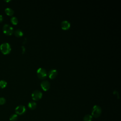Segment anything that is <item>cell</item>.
<instances>
[{
  "label": "cell",
  "mask_w": 121,
  "mask_h": 121,
  "mask_svg": "<svg viewBox=\"0 0 121 121\" xmlns=\"http://www.w3.org/2000/svg\"><path fill=\"white\" fill-rule=\"evenodd\" d=\"M0 50L1 52L5 55L9 54L11 52V47L8 43H4L0 45Z\"/></svg>",
  "instance_id": "6da1fadb"
},
{
  "label": "cell",
  "mask_w": 121,
  "mask_h": 121,
  "mask_svg": "<svg viewBox=\"0 0 121 121\" xmlns=\"http://www.w3.org/2000/svg\"><path fill=\"white\" fill-rule=\"evenodd\" d=\"M102 112L101 108L97 105H95L93 106L92 111V116L95 118L99 117Z\"/></svg>",
  "instance_id": "7a4b0ae2"
},
{
  "label": "cell",
  "mask_w": 121,
  "mask_h": 121,
  "mask_svg": "<svg viewBox=\"0 0 121 121\" xmlns=\"http://www.w3.org/2000/svg\"><path fill=\"white\" fill-rule=\"evenodd\" d=\"M3 32L7 35H11L14 32L13 28L8 24H5L3 26Z\"/></svg>",
  "instance_id": "3957f363"
},
{
  "label": "cell",
  "mask_w": 121,
  "mask_h": 121,
  "mask_svg": "<svg viewBox=\"0 0 121 121\" xmlns=\"http://www.w3.org/2000/svg\"><path fill=\"white\" fill-rule=\"evenodd\" d=\"M37 77L41 79H44L47 76L46 70L42 68H39L36 71Z\"/></svg>",
  "instance_id": "277c9868"
},
{
  "label": "cell",
  "mask_w": 121,
  "mask_h": 121,
  "mask_svg": "<svg viewBox=\"0 0 121 121\" xmlns=\"http://www.w3.org/2000/svg\"><path fill=\"white\" fill-rule=\"evenodd\" d=\"M42 93L39 90H35L32 94V99L35 101L40 100L42 97Z\"/></svg>",
  "instance_id": "5b68a950"
},
{
  "label": "cell",
  "mask_w": 121,
  "mask_h": 121,
  "mask_svg": "<svg viewBox=\"0 0 121 121\" xmlns=\"http://www.w3.org/2000/svg\"><path fill=\"white\" fill-rule=\"evenodd\" d=\"M26 107L23 105H19L15 108V112L18 115H22L24 114L26 112Z\"/></svg>",
  "instance_id": "8992f818"
},
{
  "label": "cell",
  "mask_w": 121,
  "mask_h": 121,
  "mask_svg": "<svg viewBox=\"0 0 121 121\" xmlns=\"http://www.w3.org/2000/svg\"><path fill=\"white\" fill-rule=\"evenodd\" d=\"M41 86L43 90L46 91L50 88V82L47 80H43L41 83Z\"/></svg>",
  "instance_id": "52a82bcc"
},
{
  "label": "cell",
  "mask_w": 121,
  "mask_h": 121,
  "mask_svg": "<svg viewBox=\"0 0 121 121\" xmlns=\"http://www.w3.org/2000/svg\"><path fill=\"white\" fill-rule=\"evenodd\" d=\"M58 74V72L56 69H51L48 72V76L50 79H54L56 77Z\"/></svg>",
  "instance_id": "ba28073f"
},
{
  "label": "cell",
  "mask_w": 121,
  "mask_h": 121,
  "mask_svg": "<svg viewBox=\"0 0 121 121\" xmlns=\"http://www.w3.org/2000/svg\"><path fill=\"white\" fill-rule=\"evenodd\" d=\"M70 24L69 22L67 20H64L61 23V27L63 30H66L69 28Z\"/></svg>",
  "instance_id": "9c48e42d"
},
{
  "label": "cell",
  "mask_w": 121,
  "mask_h": 121,
  "mask_svg": "<svg viewBox=\"0 0 121 121\" xmlns=\"http://www.w3.org/2000/svg\"><path fill=\"white\" fill-rule=\"evenodd\" d=\"M14 34L16 37H21L23 35V32L20 29H17L14 32Z\"/></svg>",
  "instance_id": "30bf717a"
},
{
  "label": "cell",
  "mask_w": 121,
  "mask_h": 121,
  "mask_svg": "<svg viewBox=\"0 0 121 121\" xmlns=\"http://www.w3.org/2000/svg\"><path fill=\"white\" fill-rule=\"evenodd\" d=\"M5 13L9 16H11L13 15L14 14V10L9 8H7L5 9Z\"/></svg>",
  "instance_id": "8fae6325"
},
{
  "label": "cell",
  "mask_w": 121,
  "mask_h": 121,
  "mask_svg": "<svg viewBox=\"0 0 121 121\" xmlns=\"http://www.w3.org/2000/svg\"><path fill=\"white\" fill-rule=\"evenodd\" d=\"M28 106L29 109L31 110H34L36 107V103L34 101H31L29 102L28 104Z\"/></svg>",
  "instance_id": "7c38bea8"
},
{
  "label": "cell",
  "mask_w": 121,
  "mask_h": 121,
  "mask_svg": "<svg viewBox=\"0 0 121 121\" xmlns=\"http://www.w3.org/2000/svg\"><path fill=\"white\" fill-rule=\"evenodd\" d=\"M93 117L90 114H86L85 115L83 118L84 121H92Z\"/></svg>",
  "instance_id": "4fadbf2b"
},
{
  "label": "cell",
  "mask_w": 121,
  "mask_h": 121,
  "mask_svg": "<svg viewBox=\"0 0 121 121\" xmlns=\"http://www.w3.org/2000/svg\"><path fill=\"white\" fill-rule=\"evenodd\" d=\"M10 22L13 25H16L18 23V19L15 17H13L10 18Z\"/></svg>",
  "instance_id": "5bb4252c"
},
{
  "label": "cell",
  "mask_w": 121,
  "mask_h": 121,
  "mask_svg": "<svg viewBox=\"0 0 121 121\" xmlns=\"http://www.w3.org/2000/svg\"><path fill=\"white\" fill-rule=\"evenodd\" d=\"M7 83L6 81L3 80H0V87L1 88H4L7 86Z\"/></svg>",
  "instance_id": "9a60e30c"
},
{
  "label": "cell",
  "mask_w": 121,
  "mask_h": 121,
  "mask_svg": "<svg viewBox=\"0 0 121 121\" xmlns=\"http://www.w3.org/2000/svg\"><path fill=\"white\" fill-rule=\"evenodd\" d=\"M17 119V114H12L9 118V120L10 121H16Z\"/></svg>",
  "instance_id": "2e32d148"
},
{
  "label": "cell",
  "mask_w": 121,
  "mask_h": 121,
  "mask_svg": "<svg viewBox=\"0 0 121 121\" xmlns=\"http://www.w3.org/2000/svg\"><path fill=\"white\" fill-rule=\"evenodd\" d=\"M6 102V99L4 97H0V105L4 104Z\"/></svg>",
  "instance_id": "e0dca14e"
},
{
  "label": "cell",
  "mask_w": 121,
  "mask_h": 121,
  "mask_svg": "<svg viewBox=\"0 0 121 121\" xmlns=\"http://www.w3.org/2000/svg\"><path fill=\"white\" fill-rule=\"evenodd\" d=\"M3 21V17L1 15H0V23Z\"/></svg>",
  "instance_id": "ac0fdd59"
}]
</instances>
